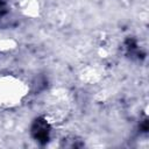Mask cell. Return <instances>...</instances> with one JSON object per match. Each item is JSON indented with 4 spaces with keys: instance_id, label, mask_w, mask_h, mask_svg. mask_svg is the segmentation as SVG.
Listing matches in <instances>:
<instances>
[{
    "instance_id": "cell-1",
    "label": "cell",
    "mask_w": 149,
    "mask_h": 149,
    "mask_svg": "<svg viewBox=\"0 0 149 149\" xmlns=\"http://www.w3.org/2000/svg\"><path fill=\"white\" fill-rule=\"evenodd\" d=\"M29 94V85L21 78L0 73V109H12L20 106Z\"/></svg>"
},
{
    "instance_id": "cell-3",
    "label": "cell",
    "mask_w": 149,
    "mask_h": 149,
    "mask_svg": "<svg viewBox=\"0 0 149 149\" xmlns=\"http://www.w3.org/2000/svg\"><path fill=\"white\" fill-rule=\"evenodd\" d=\"M19 45L17 40L7 30L0 29V52H10Z\"/></svg>"
},
{
    "instance_id": "cell-2",
    "label": "cell",
    "mask_w": 149,
    "mask_h": 149,
    "mask_svg": "<svg viewBox=\"0 0 149 149\" xmlns=\"http://www.w3.org/2000/svg\"><path fill=\"white\" fill-rule=\"evenodd\" d=\"M17 8L23 16L29 19L38 17L41 14V3L38 0H20Z\"/></svg>"
},
{
    "instance_id": "cell-4",
    "label": "cell",
    "mask_w": 149,
    "mask_h": 149,
    "mask_svg": "<svg viewBox=\"0 0 149 149\" xmlns=\"http://www.w3.org/2000/svg\"><path fill=\"white\" fill-rule=\"evenodd\" d=\"M101 74H102L101 69H99L98 66H94V65H88L81 70L80 78L83 81H85L87 84H94L101 79V77H102Z\"/></svg>"
}]
</instances>
